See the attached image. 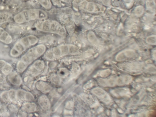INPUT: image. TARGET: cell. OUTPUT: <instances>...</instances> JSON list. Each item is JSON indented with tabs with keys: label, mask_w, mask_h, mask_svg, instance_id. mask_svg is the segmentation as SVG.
I'll return each mask as SVG.
<instances>
[{
	"label": "cell",
	"mask_w": 156,
	"mask_h": 117,
	"mask_svg": "<svg viewBox=\"0 0 156 117\" xmlns=\"http://www.w3.org/2000/svg\"><path fill=\"white\" fill-rule=\"evenodd\" d=\"M10 82L14 85L19 86L22 83V80L19 75L16 73H13L10 74L8 77Z\"/></svg>",
	"instance_id": "obj_1"
},
{
	"label": "cell",
	"mask_w": 156,
	"mask_h": 117,
	"mask_svg": "<svg viewBox=\"0 0 156 117\" xmlns=\"http://www.w3.org/2000/svg\"><path fill=\"white\" fill-rule=\"evenodd\" d=\"M11 17V14L9 13H0V25L9 21Z\"/></svg>",
	"instance_id": "obj_2"
},
{
	"label": "cell",
	"mask_w": 156,
	"mask_h": 117,
	"mask_svg": "<svg viewBox=\"0 0 156 117\" xmlns=\"http://www.w3.org/2000/svg\"><path fill=\"white\" fill-rule=\"evenodd\" d=\"M35 105L34 104L27 103L23 105V109L25 111L28 113L34 112L35 110Z\"/></svg>",
	"instance_id": "obj_3"
},
{
	"label": "cell",
	"mask_w": 156,
	"mask_h": 117,
	"mask_svg": "<svg viewBox=\"0 0 156 117\" xmlns=\"http://www.w3.org/2000/svg\"><path fill=\"white\" fill-rule=\"evenodd\" d=\"M15 21L18 24L22 23L25 21V15L22 13H20L15 15L14 17Z\"/></svg>",
	"instance_id": "obj_4"
},
{
	"label": "cell",
	"mask_w": 156,
	"mask_h": 117,
	"mask_svg": "<svg viewBox=\"0 0 156 117\" xmlns=\"http://www.w3.org/2000/svg\"><path fill=\"white\" fill-rule=\"evenodd\" d=\"M13 68L10 64L6 63L5 65L2 69V72L6 75L9 74L12 72Z\"/></svg>",
	"instance_id": "obj_5"
},
{
	"label": "cell",
	"mask_w": 156,
	"mask_h": 117,
	"mask_svg": "<svg viewBox=\"0 0 156 117\" xmlns=\"http://www.w3.org/2000/svg\"><path fill=\"white\" fill-rule=\"evenodd\" d=\"M16 68L17 71L19 72H22L26 69V63L22 61H19L17 63Z\"/></svg>",
	"instance_id": "obj_6"
},
{
	"label": "cell",
	"mask_w": 156,
	"mask_h": 117,
	"mask_svg": "<svg viewBox=\"0 0 156 117\" xmlns=\"http://www.w3.org/2000/svg\"><path fill=\"white\" fill-rule=\"evenodd\" d=\"M28 16L31 20H34L38 18V11L35 10H31L28 13Z\"/></svg>",
	"instance_id": "obj_7"
},
{
	"label": "cell",
	"mask_w": 156,
	"mask_h": 117,
	"mask_svg": "<svg viewBox=\"0 0 156 117\" xmlns=\"http://www.w3.org/2000/svg\"><path fill=\"white\" fill-rule=\"evenodd\" d=\"M26 92L21 90H19L16 92V98L18 100H21L25 99Z\"/></svg>",
	"instance_id": "obj_8"
},
{
	"label": "cell",
	"mask_w": 156,
	"mask_h": 117,
	"mask_svg": "<svg viewBox=\"0 0 156 117\" xmlns=\"http://www.w3.org/2000/svg\"><path fill=\"white\" fill-rule=\"evenodd\" d=\"M14 48L18 51L20 53L23 52L25 50V47L21 42H18L15 45Z\"/></svg>",
	"instance_id": "obj_9"
},
{
	"label": "cell",
	"mask_w": 156,
	"mask_h": 117,
	"mask_svg": "<svg viewBox=\"0 0 156 117\" xmlns=\"http://www.w3.org/2000/svg\"><path fill=\"white\" fill-rule=\"evenodd\" d=\"M59 27L58 23L56 21H53L50 24V30L52 32H56L58 30Z\"/></svg>",
	"instance_id": "obj_10"
},
{
	"label": "cell",
	"mask_w": 156,
	"mask_h": 117,
	"mask_svg": "<svg viewBox=\"0 0 156 117\" xmlns=\"http://www.w3.org/2000/svg\"><path fill=\"white\" fill-rule=\"evenodd\" d=\"M9 99L11 101H15L16 98V92L13 90H11L8 92Z\"/></svg>",
	"instance_id": "obj_11"
},
{
	"label": "cell",
	"mask_w": 156,
	"mask_h": 117,
	"mask_svg": "<svg viewBox=\"0 0 156 117\" xmlns=\"http://www.w3.org/2000/svg\"><path fill=\"white\" fill-rule=\"evenodd\" d=\"M50 23L49 21L48 20H46L43 22L42 29L44 31H48L50 30Z\"/></svg>",
	"instance_id": "obj_12"
},
{
	"label": "cell",
	"mask_w": 156,
	"mask_h": 117,
	"mask_svg": "<svg viewBox=\"0 0 156 117\" xmlns=\"http://www.w3.org/2000/svg\"><path fill=\"white\" fill-rule=\"evenodd\" d=\"M42 5L46 8L48 9L50 8L51 6L50 2L49 0H37Z\"/></svg>",
	"instance_id": "obj_13"
},
{
	"label": "cell",
	"mask_w": 156,
	"mask_h": 117,
	"mask_svg": "<svg viewBox=\"0 0 156 117\" xmlns=\"http://www.w3.org/2000/svg\"><path fill=\"white\" fill-rule=\"evenodd\" d=\"M45 47L43 45H41L37 46L35 49L36 52L39 54H41L44 52Z\"/></svg>",
	"instance_id": "obj_14"
},
{
	"label": "cell",
	"mask_w": 156,
	"mask_h": 117,
	"mask_svg": "<svg viewBox=\"0 0 156 117\" xmlns=\"http://www.w3.org/2000/svg\"><path fill=\"white\" fill-rule=\"evenodd\" d=\"M70 92H66V93L65 94V95H64L63 97L59 100L58 102H57V103L55 105L54 107L55 109H56L57 107H58L59 106V105H61V104L62 103V102L64 101V100L68 96Z\"/></svg>",
	"instance_id": "obj_15"
},
{
	"label": "cell",
	"mask_w": 156,
	"mask_h": 117,
	"mask_svg": "<svg viewBox=\"0 0 156 117\" xmlns=\"http://www.w3.org/2000/svg\"><path fill=\"white\" fill-rule=\"evenodd\" d=\"M30 45H34L37 42L38 39L36 37L34 36L31 35L28 37Z\"/></svg>",
	"instance_id": "obj_16"
},
{
	"label": "cell",
	"mask_w": 156,
	"mask_h": 117,
	"mask_svg": "<svg viewBox=\"0 0 156 117\" xmlns=\"http://www.w3.org/2000/svg\"><path fill=\"white\" fill-rule=\"evenodd\" d=\"M20 42L25 47H29L30 45L28 37H24L22 39L20 40Z\"/></svg>",
	"instance_id": "obj_17"
},
{
	"label": "cell",
	"mask_w": 156,
	"mask_h": 117,
	"mask_svg": "<svg viewBox=\"0 0 156 117\" xmlns=\"http://www.w3.org/2000/svg\"><path fill=\"white\" fill-rule=\"evenodd\" d=\"M31 58L28 55H24L21 58L22 61H23L25 63H29L31 61Z\"/></svg>",
	"instance_id": "obj_18"
},
{
	"label": "cell",
	"mask_w": 156,
	"mask_h": 117,
	"mask_svg": "<svg viewBox=\"0 0 156 117\" xmlns=\"http://www.w3.org/2000/svg\"><path fill=\"white\" fill-rule=\"evenodd\" d=\"M9 35V33L7 32L4 31L2 35L0 37V41L4 43L5 40L7 39Z\"/></svg>",
	"instance_id": "obj_19"
},
{
	"label": "cell",
	"mask_w": 156,
	"mask_h": 117,
	"mask_svg": "<svg viewBox=\"0 0 156 117\" xmlns=\"http://www.w3.org/2000/svg\"><path fill=\"white\" fill-rule=\"evenodd\" d=\"M47 14L45 12L42 10H39L38 11V18L40 19H44L47 17Z\"/></svg>",
	"instance_id": "obj_20"
},
{
	"label": "cell",
	"mask_w": 156,
	"mask_h": 117,
	"mask_svg": "<svg viewBox=\"0 0 156 117\" xmlns=\"http://www.w3.org/2000/svg\"><path fill=\"white\" fill-rule=\"evenodd\" d=\"M1 97L3 101H8L9 99L8 92H2L1 95Z\"/></svg>",
	"instance_id": "obj_21"
},
{
	"label": "cell",
	"mask_w": 156,
	"mask_h": 117,
	"mask_svg": "<svg viewBox=\"0 0 156 117\" xmlns=\"http://www.w3.org/2000/svg\"><path fill=\"white\" fill-rule=\"evenodd\" d=\"M58 33L62 36L64 37L66 35V31L63 27H59L58 30Z\"/></svg>",
	"instance_id": "obj_22"
},
{
	"label": "cell",
	"mask_w": 156,
	"mask_h": 117,
	"mask_svg": "<svg viewBox=\"0 0 156 117\" xmlns=\"http://www.w3.org/2000/svg\"><path fill=\"white\" fill-rule=\"evenodd\" d=\"M20 53L17 51L16 49L13 48L11 50V56L14 57H16L19 56L20 54Z\"/></svg>",
	"instance_id": "obj_23"
},
{
	"label": "cell",
	"mask_w": 156,
	"mask_h": 117,
	"mask_svg": "<svg viewBox=\"0 0 156 117\" xmlns=\"http://www.w3.org/2000/svg\"><path fill=\"white\" fill-rule=\"evenodd\" d=\"M25 99L26 101H31L33 100V97L32 95L29 93H26L25 96Z\"/></svg>",
	"instance_id": "obj_24"
},
{
	"label": "cell",
	"mask_w": 156,
	"mask_h": 117,
	"mask_svg": "<svg viewBox=\"0 0 156 117\" xmlns=\"http://www.w3.org/2000/svg\"><path fill=\"white\" fill-rule=\"evenodd\" d=\"M61 50L62 54H66L68 52V47L66 46H62L61 47Z\"/></svg>",
	"instance_id": "obj_25"
},
{
	"label": "cell",
	"mask_w": 156,
	"mask_h": 117,
	"mask_svg": "<svg viewBox=\"0 0 156 117\" xmlns=\"http://www.w3.org/2000/svg\"><path fill=\"white\" fill-rule=\"evenodd\" d=\"M12 37L10 35H9L7 39L5 40L4 43L9 44L12 43Z\"/></svg>",
	"instance_id": "obj_26"
},
{
	"label": "cell",
	"mask_w": 156,
	"mask_h": 117,
	"mask_svg": "<svg viewBox=\"0 0 156 117\" xmlns=\"http://www.w3.org/2000/svg\"><path fill=\"white\" fill-rule=\"evenodd\" d=\"M43 22L42 21H39L35 25V26L39 29H42Z\"/></svg>",
	"instance_id": "obj_27"
},
{
	"label": "cell",
	"mask_w": 156,
	"mask_h": 117,
	"mask_svg": "<svg viewBox=\"0 0 156 117\" xmlns=\"http://www.w3.org/2000/svg\"><path fill=\"white\" fill-rule=\"evenodd\" d=\"M70 52H71L72 53L76 52H77L78 51V49L77 47L74 46H71V47H70Z\"/></svg>",
	"instance_id": "obj_28"
},
{
	"label": "cell",
	"mask_w": 156,
	"mask_h": 117,
	"mask_svg": "<svg viewBox=\"0 0 156 117\" xmlns=\"http://www.w3.org/2000/svg\"><path fill=\"white\" fill-rule=\"evenodd\" d=\"M6 64L5 61L3 60H0V69H2Z\"/></svg>",
	"instance_id": "obj_29"
},
{
	"label": "cell",
	"mask_w": 156,
	"mask_h": 117,
	"mask_svg": "<svg viewBox=\"0 0 156 117\" xmlns=\"http://www.w3.org/2000/svg\"><path fill=\"white\" fill-rule=\"evenodd\" d=\"M54 53L56 56H58L60 54V50L58 48H55L54 50Z\"/></svg>",
	"instance_id": "obj_30"
},
{
	"label": "cell",
	"mask_w": 156,
	"mask_h": 117,
	"mask_svg": "<svg viewBox=\"0 0 156 117\" xmlns=\"http://www.w3.org/2000/svg\"><path fill=\"white\" fill-rule=\"evenodd\" d=\"M53 55L51 52H48L47 54V57L48 58L52 59L53 58Z\"/></svg>",
	"instance_id": "obj_31"
},
{
	"label": "cell",
	"mask_w": 156,
	"mask_h": 117,
	"mask_svg": "<svg viewBox=\"0 0 156 117\" xmlns=\"http://www.w3.org/2000/svg\"><path fill=\"white\" fill-rule=\"evenodd\" d=\"M4 31L3 29H2V28L0 27V37L2 35V34Z\"/></svg>",
	"instance_id": "obj_32"
},
{
	"label": "cell",
	"mask_w": 156,
	"mask_h": 117,
	"mask_svg": "<svg viewBox=\"0 0 156 117\" xmlns=\"http://www.w3.org/2000/svg\"><path fill=\"white\" fill-rule=\"evenodd\" d=\"M1 107V104L0 103V108Z\"/></svg>",
	"instance_id": "obj_33"
},
{
	"label": "cell",
	"mask_w": 156,
	"mask_h": 117,
	"mask_svg": "<svg viewBox=\"0 0 156 117\" xmlns=\"http://www.w3.org/2000/svg\"></svg>",
	"instance_id": "obj_34"
}]
</instances>
